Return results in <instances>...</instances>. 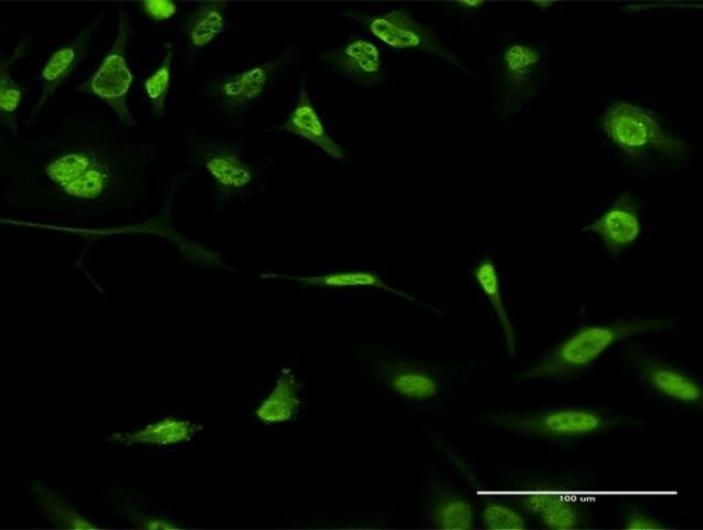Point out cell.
<instances>
[{
  "label": "cell",
  "instance_id": "cell-28",
  "mask_svg": "<svg viewBox=\"0 0 703 530\" xmlns=\"http://www.w3.org/2000/svg\"><path fill=\"white\" fill-rule=\"evenodd\" d=\"M562 496V492L554 489H540L525 495L522 505L528 511L540 515Z\"/></svg>",
  "mask_w": 703,
  "mask_h": 530
},
{
  "label": "cell",
  "instance_id": "cell-9",
  "mask_svg": "<svg viewBox=\"0 0 703 530\" xmlns=\"http://www.w3.org/2000/svg\"><path fill=\"white\" fill-rule=\"evenodd\" d=\"M321 59L333 74L361 86H376L384 80L380 47L366 38H354L345 44L326 50Z\"/></svg>",
  "mask_w": 703,
  "mask_h": 530
},
{
  "label": "cell",
  "instance_id": "cell-23",
  "mask_svg": "<svg viewBox=\"0 0 703 530\" xmlns=\"http://www.w3.org/2000/svg\"><path fill=\"white\" fill-rule=\"evenodd\" d=\"M172 62L173 46L169 43L161 63L143 82L146 98L156 116H163L166 113V103L171 86Z\"/></svg>",
  "mask_w": 703,
  "mask_h": 530
},
{
  "label": "cell",
  "instance_id": "cell-16",
  "mask_svg": "<svg viewBox=\"0 0 703 530\" xmlns=\"http://www.w3.org/2000/svg\"><path fill=\"white\" fill-rule=\"evenodd\" d=\"M382 373L394 392L408 399H429L439 390L437 379L429 371L414 364L388 363L382 368Z\"/></svg>",
  "mask_w": 703,
  "mask_h": 530
},
{
  "label": "cell",
  "instance_id": "cell-10",
  "mask_svg": "<svg viewBox=\"0 0 703 530\" xmlns=\"http://www.w3.org/2000/svg\"><path fill=\"white\" fill-rule=\"evenodd\" d=\"M103 18L104 12L98 13L79 32L71 36L49 56L40 73L41 93L28 121L36 116L85 59Z\"/></svg>",
  "mask_w": 703,
  "mask_h": 530
},
{
  "label": "cell",
  "instance_id": "cell-3",
  "mask_svg": "<svg viewBox=\"0 0 703 530\" xmlns=\"http://www.w3.org/2000/svg\"><path fill=\"white\" fill-rule=\"evenodd\" d=\"M493 107L507 120L535 98L548 73V55L543 45L528 39H513L497 56Z\"/></svg>",
  "mask_w": 703,
  "mask_h": 530
},
{
  "label": "cell",
  "instance_id": "cell-6",
  "mask_svg": "<svg viewBox=\"0 0 703 530\" xmlns=\"http://www.w3.org/2000/svg\"><path fill=\"white\" fill-rule=\"evenodd\" d=\"M497 424L518 433L574 437L596 433L610 424L603 414L580 407H564L532 413H501L492 418Z\"/></svg>",
  "mask_w": 703,
  "mask_h": 530
},
{
  "label": "cell",
  "instance_id": "cell-5",
  "mask_svg": "<svg viewBox=\"0 0 703 530\" xmlns=\"http://www.w3.org/2000/svg\"><path fill=\"white\" fill-rule=\"evenodd\" d=\"M341 14L360 24L392 50L429 53L464 68L457 57L444 47L434 31L406 9H392L381 13L344 9Z\"/></svg>",
  "mask_w": 703,
  "mask_h": 530
},
{
  "label": "cell",
  "instance_id": "cell-11",
  "mask_svg": "<svg viewBox=\"0 0 703 530\" xmlns=\"http://www.w3.org/2000/svg\"><path fill=\"white\" fill-rule=\"evenodd\" d=\"M198 156L204 170L225 192L243 191L253 182L252 167L228 142L219 139L205 140L199 146Z\"/></svg>",
  "mask_w": 703,
  "mask_h": 530
},
{
  "label": "cell",
  "instance_id": "cell-4",
  "mask_svg": "<svg viewBox=\"0 0 703 530\" xmlns=\"http://www.w3.org/2000/svg\"><path fill=\"white\" fill-rule=\"evenodd\" d=\"M131 21L124 9L119 10L117 32L111 47L97 70L77 89L107 104L120 124L135 126L128 96L132 74L127 62V46L131 34Z\"/></svg>",
  "mask_w": 703,
  "mask_h": 530
},
{
  "label": "cell",
  "instance_id": "cell-14",
  "mask_svg": "<svg viewBox=\"0 0 703 530\" xmlns=\"http://www.w3.org/2000/svg\"><path fill=\"white\" fill-rule=\"evenodd\" d=\"M228 4L225 1L199 3L187 17L182 35L187 45L194 51L207 47L227 28Z\"/></svg>",
  "mask_w": 703,
  "mask_h": 530
},
{
  "label": "cell",
  "instance_id": "cell-29",
  "mask_svg": "<svg viewBox=\"0 0 703 530\" xmlns=\"http://www.w3.org/2000/svg\"><path fill=\"white\" fill-rule=\"evenodd\" d=\"M626 529H662L664 526L657 519L641 511L630 512L625 521Z\"/></svg>",
  "mask_w": 703,
  "mask_h": 530
},
{
  "label": "cell",
  "instance_id": "cell-15",
  "mask_svg": "<svg viewBox=\"0 0 703 530\" xmlns=\"http://www.w3.org/2000/svg\"><path fill=\"white\" fill-rule=\"evenodd\" d=\"M300 405L298 382L289 369H284L269 394L255 410L264 424H279L291 420Z\"/></svg>",
  "mask_w": 703,
  "mask_h": 530
},
{
  "label": "cell",
  "instance_id": "cell-18",
  "mask_svg": "<svg viewBox=\"0 0 703 530\" xmlns=\"http://www.w3.org/2000/svg\"><path fill=\"white\" fill-rule=\"evenodd\" d=\"M267 277L291 279L300 284L313 287H377L406 299L417 301V299H415L411 295L387 285L379 275L366 271L334 272L311 276L269 274L267 275Z\"/></svg>",
  "mask_w": 703,
  "mask_h": 530
},
{
  "label": "cell",
  "instance_id": "cell-30",
  "mask_svg": "<svg viewBox=\"0 0 703 530\" xmlns=\"http://www.w3.org/2000/svg\"><path fill=\"white\" fill-rule=\"evenodd\" d=\"M140 527L145 529H152V530H157V529L167 530V529L177 528V526L171 523L170 521L158 519V518H150L143 521V523Z\"/></svg>",
  "mask_w": 703,
  "mask_h": 530
},
{
  "label": "cell",
  "instance_id": "cell-20",
  "mask_svg": "<svg viewBox=\"0 0 703 530\" xmlns=\"http://www.w3.org/2000/svg\"><path fill=\"white\" fill-rule=\"evenodd\" d=\"M473 276L483 294L489 299L500 321L508 352L510 357L513 358L515 354V333L503 301L500 279L494 262L491 258L481 259L473 271Z\"/></svg>",
  "mask_w": 703,
  "mask_h": 530
},
{
  "label": "cell",
  "instance_id": "cell-22",
  "mask_svg": "<svg viewBox=\"0 0 703 530\" xmlns=\"http://www.w3.org/2000/svg\"><path fill=\"white\" fill-rule=\"evenodd\" d=\"M102 157L89 150H71L45 166L47 179L62 190L84 176Z\"/></svg>",
  "mask_w": 703,
  "mask_h": 530
},
{
  "label": "cell",
  "instance_id": "cell-12",
  "mask_svg": "<svg viewBox=\"0 0 703 530\" xmlns=\"http://www.w3.org/2000/svg\"><path fill=\"white\" fill-rule=\"evenodd\" d=\"M635 361L642 380L651 389L670 399L701 405L702 388L695 379L649 356L638 354Z\"/></svg>",
  "mask_w": 703,
  "mask_h": 530
},
{
  "label": "cell",
  "instance_id": "cell-25",
  "mask_svg": "<svg viewBox=\"0 0 703 530\" xmlns=\"http://www.w3.org/2000/svg\"><path fill=\"white\" fill-rule=\"evenodd\" d=\"M542 522L552 529H573L579 526L582 516L577 507L563 495L540 515Z\"/></svg>",
  "mask_w": 703,
  "mask_h": 530
},
{
  "label": "cell",
  "instance_id": "cell-13",
  "mask_svg": "<svg viewBox=\"0 0 703 530\" xmlns=\"http://www.w3.org/2000/svg\"><path fill=\"white\" fill-rule=\"evenodd\" d=\"M278 129L310 141L335 160L344 158L342 147L328 134L305 85L299 91L295 107Z\"/></svg>",
  "mask_w": 703,
  "mask_h": 530
},
{
  "label": "cell",
  "instance_id": "cell-31",
  "mask_svg": "<svg viewBox=\"0 0 703 530\" xmlns=\"http://www.w3.org/2000/svg\"><path fill=\"white\" fill-rule=\"evenodd\" d=\"M455 4L459 9L469 12V11L480 10L483 6H486V2H483V1H464V2H456Z\"/></svg>",
  "mask_w": 703,
  "mask_h": 530
},
{
  "label": "cell",
  "instance_id": "cell-21",
  "mask_svg": "<svg viewBox=\"0 0 703 530\" xmlns=\"http://www.w3.org/2000/svg\"><path fill=\"white\" fill-rule=\"evenodd\" d=\"M430 520L438 529L466 530L473 527L475 513L472 506L465 498L443 492L432 506Z\"/></svg>",
  "mask_w": 703,
  "mask_h": 530
},
{
  "label": "cell",
  "instance_id": "cell-24",
  "mask_svg": "<svg viewBox=\"0 0 703 530\" xmlns=\"http://www.w3.org/2000/svg\"><path fill=\"white\" fill-rule=\"evenodd\" d=\"M35 496L43 510L60 526L72 529H94L95 524L72 509L68 504L45 488H35Z\"/></svg>",
  "mask_w": 703,
  "mask_h": 530
},
{
  "label": "cell",
  "instance_id": "cell-7",
  "mask_svg": "<svg viewBox=\"0 0 703 530\" xmlns=\"http://www.w3.org/2000/svg\"><path fill=\"white\" fill-rule=\"evenodd\" d=\"M294 60L291 49L247 70L216 78L211 91L221 108L230 115L244 112L270 88Z\"/></svg>",
  "mask_w": 703,
  "mask_h": 530
},
{
  "label": "cell",
  "instance_id": "cell-8",
  "mask_svg": "<svg viewBox=\"0 0 703 530\" xmlns=\"http://www.w3.org/2000/svg\"><path fill=\"white\" fill-rule=\"evenodd\" d=\"M643 230L641 204L631 192L619 194L582 231L596 236L610 256L632 246Z\"/></svg>",
  "mask_w": 703,
  "mask_h": 530
},
{
  "label": "cell",
  "instance_id": "cell-27",
  "mask_svg": "<svg viewBox=\"0 0 703 530\" xmlns=\"http://www.w3.org/2000/svg\"><path fill=\"white\" fill-rule=\"evenodd\" d=\"M142 13L151 21L161 22L171 19L178 6L171 0H147L139 3Z\"/></svg>",
  "mask_w": 703,
  "mask_h": 530
},
{
  "label": "cell",
  "instance_id": "cell-1",
  "mask_svg": "<svg viewBox=\"0 0 703 530\" xmlns=\"http://www.w3.org/2000/svg\"><path fill=\"white\" fill-rule=\"evenodd\" d=\"M598 124L604 140L630 163L678 162L690 153L688 140L656 107L632 97L611 99Z\"/></svg>",
  "mask_w": 703,
  "mask_h": 530
},
{
  "label": "cell",
  "instance_id": "cell-19",
  "mask_svg": "<svg viewBox=\"0 0 703 530\" xmlns=\"http://www.w3.org/2000/svg\"><path fill=\"white\" fill-rule=\"evenodd\" d=\"M26 52L28 42L24 40L7 60H1L0 66V121L7 130L13 134L18 132V109L25 94V88L13 80L11 68Z\"/></svg>",
  "mask_w": 703,
  "mask_h": 530
},
{
  "label": "cell",
  "instance_id": "cell-2",
  "mask_svg": "<svg viewBox=\"0 0 703 530\" xmlns=\"http://www.w3.org/2000/svg\"><path fill=\"white\" fill-rule=\"evenodd\" d=\"M667 317H636L609 324L583 326L558 342L537 363L519 374L521 380L558 379L573 375L605 351L629 337L663 330Z\"/></svg>",
  "mask_w": 703,
  "mask_h": 530
},
{
  "label": "cell",
  "instance_id": "cell-17",
  "mask_svg": "<svg viewBox=\"0 0 703 530\" xmlns=\"http://www.w3.org/2000/svg\"><path fill=\"white\" fill-rule=\"evenodd\" d=\"M198 428L190 420L169 415L139 431L125 434L121 441L128 445L170 446L190 441Z\"/></svg>",
  "mask_w": 703,
  "mask_h": 530
},
{
  "label": "cell",
  "instance_id": "cell-26",
  "mask_svg": "<svg viewBox=\"0 0 703 530\" xmlns=\"http://www.w3.org/2000/svg\"><path fill=\"white\" fill-rule=\"evenodd\" d=\"M482 522L487 529H525L523 517L513 509L497 502L488 504L482 511Z\"/></svg>",
  "mask_w": 703,
  "mask_h": 530
}]
</instances>
